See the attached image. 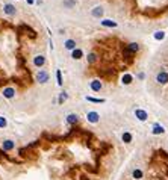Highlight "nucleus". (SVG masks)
<instances>
[{
  "label": "nucleus",
  "mask_w": 168,
  "mask_h": 180,
  "mask_svg": "<svg viewBox=\"0 0 168 180\" xmlns=\"http://www.w3.org/2000/svg\"><path fill=\"white\" fill-rule=\"evenodd\" d=\"M5 12H6L8 15H14V14H15V8H14L12 5H5Z\"/></svg>",
  "instance_id": "obj_14"
},
{
  "label": "nucleus",
  "mask_w": 168,
  "mask_h": 180,
  "mask_svg": "<svg viewBox=\"0 0 168 180\" xmlns=\"http://www.w3.org/2000/svg\"><path fill=\"white\" fill-rule=\"evenodd\" d=\"M2 24H3V21H2V20H0V29H2Z\"/></svg>",
  "instance_id": "obj_27"
},
{
  "label": "nucleus",
  "mask_w": 168,
  "mask_h": 180,
  "mask_svg": "<svg viewBox=\"0 0 168 180\" xmlns=\"http://www.w3.org/2000/svg\"><path fill=\"white\" fill-rule=\"evenodd\" d=\"M3 95H5L6 98H12V97L15 95V89H14V88H5V89H3Z\"/></svg>",
  "instance_id": "obj_8"
},
{
  "label": "nucleus",
  "mask_w": 168,
  "mask_h": 180,
  "mask_svg": "<svg viewBox=\"0 0 168 180\" xmlns=\"http://www.w3.org/2000/svg\"><path fill=\"white\" fill-rule=\"evenodd\" d=\"M74 59H80L82 58V50H79V49H76V50H73V55H71Z\"/></svg>",
  "instance_id": "obj_20"
},
{
  "label": "nucleus",
  "mask_w": 168,
  "mask_h": 180,
  "mask_svg": "<svg viewBox=\"0 0 168 180\" xmlns=\"http://www.w3.org/2000/svg\"><path fill=\"white\" fill-rule=\"evenodd\" d=\"M49 73L47 71H44V70H40L38 71V74H37V80L40 83H46V82H49Z\"/></svg>",
  "instance_id": "obj_1"
},
{
  "label": "nucleus",
  "mask_w": 168,
  "mask_h": 180,
  "mask_svg": "<svg viewBox=\"0 0 168 180\" xmlns=\"http://www.w3.org/2000/svg\"><path fill=\"white\" fill-rule=\"evenodd\" d=\"M164 37H165V33H164L162 30H159V32L155 33V38H156V40H164Z\"/></svg>",
  "instance_id": "obj_23"
},
{
  "label": "nucleus",
  "mask_w": 168,
  "mask_h": 180,
  "mask_svg": "<svg viewBox=\"0 0 168 180\" xmlns=\"http://www.w3.org/2000/svg\"><path fill=\"white\" fill-rule=\"evenodd\" d=\"M135 116H136L139 121H145V120L148 118V114H147L144 109H136V111H135Z\"/></svg>",
  "instance_id": "obj_4"
},
{
  "label": "nucleus",
  "mask_w": 168,
  "mask_h": 180,
  "mask_svg": "<svg viewBox=\"0 0 168 180\" xmlns=\"http://www.w3.org/2000/svg\"><path fill=\"white\" fill-rule=\"evenodd\" d=\"M14 147H15V144H14V141H11V139H6V141H3V144H2V148H3L5 151H11Z\"/></svg>",
  "instance_id": "obj_5"
},
{
  "label": "nucleus",
  "mask_w": 168,
  "mask_h": 180,
  "mask_svg": "<svg viewBox=\"0 0 168 180\" xmlns=\"http://www.w3.org/2000/svg\"><path fill=\"white\" fill-rule=\"evenodd\" d=\"M67 98H68V94H67L65 91H62V92H61V94H59V98H58V103H59V104H62V103H64V102L67 100Z\"/></svg>",
  "instance_id": "obj_15"
},
{
  "label": "nucleus",
  "mask_w": 168,
  "mask_h": 180,
  "mask_svg": "<svg viewBox=\"0 0 168 180\" xmlns=\"http://www.w3.org/2000/svg\"><path fill=\"white\" fill-rule=\"evenodd\" d=\"M156 82L161 83V85L168 83V73H167V71H161V73H157V76H156Z\"/></svg>",
  "instance_id": "obj_2"
},
{
  "label": "nucleus",
  "mask_w": 168,
  "mask_h": 180,
  "mask_svg": "<svg viewBox=\"0 0 168 180\" xmlns=\"http://www.w3.org/2000/svg\"><path fill=\"white\" fill-rule=\"evenodd\" d=\"M152 133H153V135H162V133H165V129L162 127V126H159V124H155Z\"/></svg>",
  "instance_id": "obj_9"
},
{
  "label": "nucleus",
  "mask_w": 168,
  "mask_h": 180,
  "mask_svg": "<svg viewBox=\"0 0 168 180\" xmlns=\"http://www.w3.org/2000/svg\"><path fill=\"white\" fill-rule=\"evenodd\" d=\"M102 24H103V26H106V28H115V26H117V23H115V21H111V20H103V21H102Z\"/></svg>",
  "instance_id": "obj_19"
},
{
  "label": "nucleus",
  "mask_w": 168,
  "mask_h": 180,
  "mask_svg": "<svg viewBox=\"0 0 168 180\" xmlns=\"http://www.w3.org/2000/svg\"><path fill=\"white\" fill-rule=\"evenodd\" d=\"M121 82H123V85H130L132 82H133V77H132L130 74H124L123 79H121Z\"/></svg>",
  "instance_id": "obj_12"
},
{
  "label": "nucleus",
  "mask_w": 168,
  "mask_h": 180,
  "mask_svg": "<svg viewBox=\"0 0 168 180\" xmlns=\"http://www.w3.org/2000/svg\"><path fill=\"white\" fill-rule=\"evenodd\" d=\"M103 88V85H102V82H100V80H92V82H91V89H92V91L94 92H100V89Z\"/></svg>",
  "instance_id": "obj_6"
},
{
  "label": "nucleus",
  "mask_w": 168,
  "mask_h": 180,
  "mask_svg": "<svg viewBox=\"0 0 168 180\" xmlns=\"http://www.w3.org/2000/svg\"><path fill=\"white\" fill-rule=\"evenodd\" d=\"M44 62H46V59H44V56H41V55H40V56H37V58L33 59V64L37 65V67H42V65H44Z\"/></svg>",
  "instance_id": "obj_11"
},
{
  "label": "nucleus",
  "mask_w": 168,
  "mask_h": 180,
  "mask_svg": "<svg viewBox=\"0 0 168 180\" xmlns=\"http://www.w3.org/2000/svg\"><path fill=\"white\" fill-rule=\"evenodd\" d=\"M143 171H141L139 168H136V169H133V171H132V177H133V179H136V180H141V179H143Z\"/></svg>",
  "instance_id": "obj_10"
},
{
  "label": "nucleus",
  "mask_w": 168,
  "mask_h": 180,
  "mask_svg": "<svg viewBox=\"0 0 168 180\" xmlns=\"http://www.w3.org/2000/svg\"><path fill=\"white\" fill-rule=\"evenodd\" d=\"M0 127H6V118L5 116H0Z\"/></svg>",
  "instance_id": "obj_26"
},
{
  "label": "nucleus",
  "mask_w": 168,
  "mask_h": 180,
  "mask_svg": "<svg viewBox=\"0 0 168 180\" xmlns=\"http://www.w3.org/2000/svg\"><path fill=\"white\" fill-rule=\"evenodd\" d=\"M64 5H65V6H68V8H71V6H74V5H76V0H65Z\"/></svg>",
  "instance_id": "obj_24"
},
{
  "label": "nucleus",
  "mask_w": 168,
  "mask_h": 180,
  "mask_svg": "<svg viewBox=\"0 0 168 180\" xmlns=\"http://www.w3.org/2000/svg\"><path fill=\"white\" fill-rule=\"evenodd\" d=\"M129 52H132V53H135V52H138V49H139V46L136 42H132V44H129V47H126Z\"/></svg>",
  "instance_id": "obj_18"
},
{
  "label": "nucleus",
  "mask_w": 168,
  "mask_h": 180,
  "mask_svg": "<svg viewBox=\"0 0 168 180\" xmlns=\"http://www.w3.org/2000/svg\"><path fill=\"white\" fill-rule=\"evenodd\" d=\"M88 102H92V103H104L103 98H92V97H86Z\"/></svg>",
  "instance_id": "obj_21"
},
{
  "label": "nucleus",
  "mask_w": 168,
  "mask_h": 180,
  "mask_svg": "<svg viewBox=\"0 0 168 180\" xmlns=\"http://www.w3.org/2000/svg\"><path fill=\"white\" fill-rule=\"evenodd\" d=\"M65 47H67L68 50H76V42H74L73 40H68V41L65 42Z\"/></svg>",
  "instance_id": "obj_17"
},
{
  "label": "nucleus",
  "mask_w": 168,
  "mask_h": 180,
  "mask_svg": "<svg viewBox=\"0 0 168 180\" xmlns=\"http://www.w3.org/2000/svg\"><path fill=\"white\" fill-rule=\"evenodd\" d=\"M56 77H58V83L62 85V74H61V70L56 71Z\"/></svg>",
  "instance_id": "obj_25"
},
{
  "label": "nucleus",
  "mask_w": 168,
  "mask_h": 180,
  "mask_svg": "<svg viewBox=\"0 0 168 180\" xmlns=\"http://www.w3.org/2000/svg\"><path fill=\"white\" fill-rule=\"evenodd\" d=\"M86 120L90 121V123H92V124H95V123H99V120H100V115L97 114V112H88L86 114Z\"/></svg>",
  "instance_id": "obj_3"
},
{
  "label": "nucleus",
  "mask_w": 168,
  "mask_h": 180,
  "mask_svg": "<svg viewBox=\"0 0 168 180\" xmlns=\"http://www.w3.org/2000/svg\"><path fill=\"white\" fill-rule=\"evenodd\" d=\"M95 59H97L95 53H90V55H88V62H90V64H94Z\"/></svg>",
  "instance_id": "obj_22"
},
{
  "label": "nucleus",
  "mask_w": 168,
  "mask_h": 180,
  "mask_svg": "<svg viewBox=\"0 0 168 180\" xmlns=\"http://www.w3.org/2000/svg\"><path fill=\"white\" fill-rule=\"evenodd\" d=\"M67 121H68V124H71V126L77 124V121H79V116H77V114H70V115L67 116Z\"/></svg>",
  "instance_id": "obj_7"
},
{
  "label": "nucleus",
  "mask_w": 168,
  "mask_h": 180,
  "mask_svg": "<svg viewBox=\"0 0 168 180\" xmlns=\"http://www.w3.org/2000/svg\"><path fill=\"white\" fill-rule=\"evenodd\" d=\"M92 15H94V17H97V18H99V17H102V15H103V8L95 6L94 9H92Z\"/></svg>",
  "instance_id": "obj_13"
},
{
  "label": "nucleus",
  "mask_w": 168,
  "mask_h": 180,
  "mask_svg": "<svg viewBox=\"0 0 168 180\" xmlns=\"http://www.w3.org/2000/svg\"><path fill=\"white\" fill-rule=\"evenodd\" d=\"M121 138H123V141H124L126 144H130V142H132V135H130L129 132H124Z\"/></svg>",
  "instance_id": "obj_16"
}]
</instances>
